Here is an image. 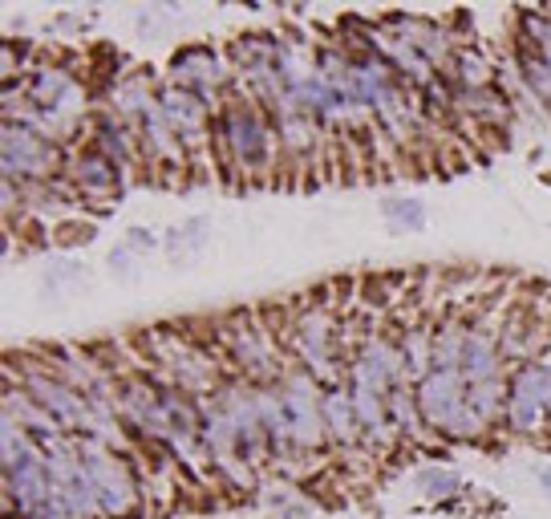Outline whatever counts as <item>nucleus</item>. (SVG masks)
Wrapping results in <instances>:
<instances>
[{"label": "nucleus", "mask_w": 551, "mask_h": 519, "mask_svg": "<svg viewBox=\"0 0 551 519\" xmlns=\"http://www.w3.org/2000/svg\"><path fill=\"white\" fill-rule=\"evenodd\" d=\"M211 163L231 187H268L276 183V163H284L272 114L248 90H240V82L215 110Z\"/></svg>", "instance_id": "1"}, {"label": "nucleus", "mask_w": 551, "mask_h": 519, "mask_svg": "<svg viewBox=\"0 0 551 519\" xmlns=\"http://www.w3.org/2000/svg\"><path fill=\"white\" fill-rule=\"evenodd\" d=\"M292 325H288V337H284V349L288 357L308 369L312 378L321 386H341L345 382V365H349V353H345V317L317 305V301H304L292 305Z\"/></svg>", "instance_id": "2"}, {"label": "nucleus", "mask_w": 551, "mask_h": 519, "mask_svg": "<svg viewBox=\"0 0 551 519\" xmlns=\"http://www.w3.org/2000/svg\"><path fill=\"white\" fill-rule=\"evenodd\" d=\"M73 442H77V455H82V467L94 483L102 519H138L150 503H146V483H142L134 451H114L110 442H102L94 434H82Z\"/></svg>", "instance_id": "3"}, {"label": "nucleus", "mask_w": 551, "mask_h": 519, "mask_svg": "<svg viewBox=\"0 0 551 519\" xmlns=\"http://www.w3.org/2000/svg\"><path fill=\"white\" fill-rule=\"evenodd\" d=\"M418 410L426 418V426L442 438V442H479L491 426L475 414L470 406V390L458 369H430V374L414 386Z\"/></svg>", "instance_id": "4"}, {"label": "nucleus", "mask_w": 551, "mask_h": 519, "mask_svg": "<svg viewBox=\"0 0 551 519\" xmlns=\"http://www.w3.org/2000/svg\"><path fill=\"white\" fill-rule=\"evenodd\" d=\"M547 353L535 361H519L507 369V398H503V430L519 438L551 434V390H547Z\"/></svg>", "instance_id": "5"}, {"label": "nucleus", "mask_w": 551, "mask_h": 519, "mask_svg": "<svg viewBox=\"0 0 551 519\" xmlns=\"http://www.w3.org/2000/svg\"><path fill=\"white\" fill-rule=\"evenodd\" d=\"M0 171L9 183H49L65 175V146L29 122H5L0 130Z\"/></svg>", "instance_id": "6"}, {"label": "nucleus", "mask_w": 551, "mask_h": 519, "mask_svg": "<svg viewBox=\"0 0 551 519\" xmlns=\"http://www.w3.org/2000/svg\"><path fill=\"white\" fill-rule=\"evenodd\" d=\"M167 82L203 98L211 110H219V102L235 90V65L227 57V49H215L207 41H191V45H179L167 61Z\"/></svg>", "instance_id": "7"}, {"label": "nucleus", "mask_w": 551, "mask_h": 519, "mask_svg": "<svg viewBox=\"0 0 551 519\" xmlns=\"http://www.w3.org/2000/svg\"><path fill=\"white\" fill-rule=\"evenodd\" d=\"M280 390V402L288 410V426H292V447L296 455H321V451H333L329 447V430H325V414H321V394L325 386L300 369L296 361L284 369V378L276 382Z\"/></svg>", "instance_id": "8"}, {"label": "nucleus", "mask_w": 551, "mask_h": 519, "mask_svg": "<svg viewBox=\"0 0 551 519\" xmlns=\"http://www.w3.org/2000/svg\"><path fill=\"white\" fill-rule=\"evenodd\" d=\"M65 183L77 191L82 207H94V211L118 207V199L130 187V179L122 175V167L110 163L90 138L73 142L69 151H65Z\"/></svg>", "instance_id": "9"}, {"label": "nucleus", "mask_w": 551, "mask_h": 519, "mask_svg": "<svg viewBox=\"0 0 551 519\" xmlns=\"http://www.w3.org/2000/svg\"><path fill=\"white\" fill-rule=\"evenodd\" d=\"M159 110H163V118L171 122V130L179 134V142L187 146L191 163L203 167L199 159L211 155V122H215V110H211L203 98L171 86L167 78H163V86H159Z\"/></svg>", "instance_id": "10"}, {"label": "nucleus", "mask_w": 551, "mask_h": 519, "mask_svg": "<svg viewBox=\"0 0 551 519\" xmlns=\"http://www.w3.org/2000/svg\"><path fill=\"white\" fill-rule=\"evenodd\" d=\"M86 138L98 146V151L122 167V175L134 183V179H146V163H142V146H138V134L118 118L110 114L106 106H94L90 118H86Z\"/></svg>", "instance_id": "11"}, {"label": "nucleus", "mask_w": 551, "mask_h": 519, "mask_svg": "<svg viewBox=\"0 0 551 519\" xmlns=\"http://www.w3.org/2000/svg\"><path fill=\"white\" fill-rule=\"evenodd\" d=\"M377 25L389 33V37H398V41H406V45H414L438 73L450 65V57H454V37L446 33V25H438V21H430V17H414V13H381L377 17Z\"/></svg>", "instance_id": "12"}, {"label": "nucleus", "mask_w": 551, "mask_h": 519, "mask_svg": "<svg viewBox=\"0 0 551 519\" xmlns=\"http://www.w3.org/2000/svg\"><path fill=\"white\" fill-rule=\"evenodd\" d=\"M321 414H325V430H329V447L341 455H357L365 451V438H361V422H357V406L349 386H325L321 394Z\"/></svg>", "instance_id": "13"}, {"label": "nucleus", "mask_w": 551, "mask_h": 519, "mask_svg": "<svg viewBox=\"0 0 551 519\" xmlns=\"http://www.w3.org/2000/svg\"><path fill=\"white\" fill-rule=\"evenodd\" d=\"M442 78L454 86V94H458V90H487V86H499V73H495L491 57H487L479 45L454 49L450 65L442 69Z\"/></svg>", "instance_id": "14"}, {"label": "nucleus", "mask_w": 551, "mask_h": 519, "mask_svg": "<svg viewBox=\"0 0 551 519\" xmlns=\"http://www.w3.org/2000/svg\"><path fill=\"white\" fill-rule=\"evenodd\" d=\"M207 240H211V215H191L163 236V248L171 256V264H191L207 248Z\"/></svg>", "instance_id": "15"}, {"label": "nucleus", "mask_w": 551, "mask_h": 519, "mask_svg": "<svg viewBox=\"0 0 551 519\" xmlns=\"http://www.w3.org/2000/svg\"><path fill=\"white\" fill-rule=\"evenodd\" d=\"M414 487L422 491V499H430V503H454V499H462L470 487L462 483V475L458 471H450V467H418L414 471Z\"/></svg>", "instance_id": "16"}, {"label": "nucleus", "mask_w": 551, "mask_h": 519, "mask_svg": "<svg viewBox=\"0 0 551 519\" xmlns=\"http://www.w3.org/2000/svg\"><path fill=\"white\" fill-rule=\"evenodd\" d=\"M381 215L389 232H422L426 228V203L418 195H385L381 199Z\"/></svg>", "instance_id": "17"}, {"label": "nucleus", "mask_w": 551, "mask_h": 519, "mask_svg": "<svg viewBox=\"0 0 551 519\" xmlns=\"http://www.w3.org/2000/svg\"><path fill=\"white\" fill-rule=\"evenodd\" d=\"M41 284L57 296V292H65V288H73V284H90V272H86V264H77V260H57V264L45 268Z\"/></svg>", "instance_id": "18"}, {"label": "nucleus", "mask_w": 551, "mask_h": 519, "mask_svg": "<svg viewBox=\"0 0 551 519\" xmlns=\"http://www.w3.org/2000/svg\"><path fill=\"white\" fill-rule=\"evenodd\" d=\"M106 268H110L114 280H134L138 276V252H130L126 244H118V248H110Z\"/></svg>", "instance_id": "19"}, {"label": "nucleus", "mask_w": 551, "mask_h": 519, "mask_svg": "<svg viewBox=\"0 0 551 519\" xmlns=\"http://www.w3.org/2000/svg\"><path fill=\"white\" fill-rule=\"evenodd\" d=\"M130 252H159L163 248V236H154V232H146V228H126V240H122Z\"/></svg>", "instance_id": "20"}, {"label": "nucleus", "mask_w": 551, "mask_h": 519, "mask_svg": "<svg viewBox=\"0 0 551 519\" xmlns=\"http://www.w3.org/2000/svg\"><path fill=\"white\" fill-rule=\"evenodd\" d=\"M535 483H539V487H543V495L551 499V463H543V467L535 471Z\"/></svg>", "instance_id": "21"}]
</instances>
